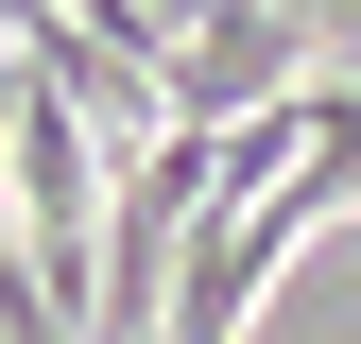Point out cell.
I'll return each instance as SVG.
<instances>
[{"label": "cell", "mask_w": 361, "mask_h": 344, "mask_svg": "<svg viewBox=\"0 0 361 344\" xmlns=\"http://www.w3.org/2000/svg\"><path fill=\"white\" fill-rule=\"evenodd\" d=\"M276 104H310V18L293 0H207V18L172 35V69H155L172 138H241V121H276Z\"/></svg>", "instance_id": "1"}]
</instances>
